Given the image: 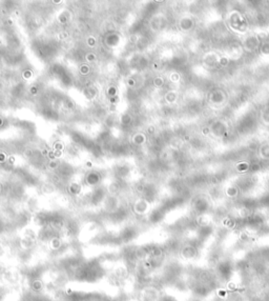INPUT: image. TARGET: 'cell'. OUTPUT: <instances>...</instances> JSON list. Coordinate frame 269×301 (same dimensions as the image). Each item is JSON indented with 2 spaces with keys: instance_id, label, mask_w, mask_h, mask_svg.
I'll return each instance as SVG.
<instances>
[{
  "instance_id": "6da1fadb",
  "label": "cell",
  "mask_w": 269,
  "mask_h": 301,
  "mask_svg": "<svg viewBox=\"0 0 269 301\" xmlns=\"http://www.w3.org/2000/svg\"><path fill=\"white\" fill-rule=\"evenodd\" d=\"M145 136H144V134H142V133H138V134H136L133 137H132V142L134 143V144H138V145H140V144H143L144 142H145Z\"/></svg>"
},
{
  "instance_id": "7a4b0ae2",
  "label": "cell",
  "mask_w": 269,
  "mask_h": 301,
  "mask_svg": "<svg viewBox=\"0 0 269 301\" xmlns=\"http://www.w3.org/2000/svg\"><path fill=\"white\" fill-rule=\"evenodd\" d=\"M89 72H91V68H89L88 64L85 63V64H81L80 65V69H79L80 75H82V76H86V75L89 74Z\"/></svg>"
},
{
  "instance_id": "3957f363",
  "label": "cell",
  "mask_w": 269,
  "mask_h": 301,
  "mask_svg": "<svg viewBox=\"0 0 269 301\" xmlns=\"http://www.w3.org/2000/svg\"><path fill=\"white\" fill-rule=\"evenodd\" d=\"M106 93H107V95H108L110 98L116 97V96H117V93H118V89H117V87H115V85H110V87H108V89L106 90Z\"/></svg>"
},
{
  "instance_id": "277c9868",
  "label": "cell",
  "mask_w": 269,
  "mask_h": 301,
  "mask_svg": "<svg viewBox=\"0 0 269 301\" xmlns=\"http://www.w3.org/2000/svg\"><path fill=\"white\" fill-rule=\"evenodd\" d=\"M85 60H86V62H88V63H93V62H95L96 60H97V56H96V54H94V53H87L85 55Z\"/></svg>"
},
{
  "instance_id": "5b68a950",
  "label": "cell",
  "mask_w": 269,
  "mask_h": 301,
  "mask_svg": "<svg viewBox=\"0 0 269 301\" xmlns=\"http://www.w3.org/2000/svg\"><path fill=\"white\" fill-rule=\"evenodd\" d=\"M58 20L60 23H67L70 21V15H66V13H61L58 17Z\"/></svg>"
},
{
  "instance_id": "8992f818",
  "label": "cell",
  "mask_w": 269,
  "mask_h": 301,
  "mask_svg": "<svg viewBox=\"0 0 269 301\" xmlns=\"http://www.w3.org/2000/svg\"><path fill=\"white\" fill-rule=\"evenodd\" d=\"M64 149V144L60 141H57L56 143H54V150L57 153H61L62 150Z\"/></svg>"
},
{
  "instance_id": "52a82bcc",
  "label": "cell",
  "mask_w": 269,
  "mask_h": 301,
  "mask_svg": "<svg viewBox=\"0 0 269 301\" xmlns=\"http://www.w3.org/2000/svg\"><path fill=\"white\" fill-rule=\"evenodd\" d=\"M28 92H30L32 96H37L38 94H39V88H38V85H36V84H33V85L28 88Z\"/></svg>"
},
{
  "instance_id": "ba28073f",
  "label": "cell",
  "mask_w": 269,
  "mask_h": 301,
  "mask_svg": "<svg viewBox=\"0 0 269 301\" xmlns=\"http://www.w3.org/2000/svg\"><path fill=\"white\" fill-rule=\"evenodd\" d=\"M153 84H155L156 88H161L163 84H164V80H163V78H161V77H156L155 79H153Z\"/></svg>"
},
{
  "instance_id": "9c48e42d",
  "label": "cell",
  "mask_w": 269,
  "mask_h": 301,
  "mask_svg": "<svg viewBox=\"0 0 269 301\" xmlns=\"http://www.w3.org/2000/svg\"><path fill=\"white\" fill-rule=\"evenodd\" d=\"M22 77H23V79H25V80H30V79L33 77V72H32L31 70H25V71H23V73H22Z\"/></svg>"
},
{
  "instance_id": "30bf717a",
  "label": "cell",
  "mask_w": 269,
  "mask_h": 301,
  "mask_svg": "<svg viewBox=\"0 0 269 301\" xmlns=\"http://www.w3.org/2000/svg\"><path fill=\"white\" fill-rule=\"evenodd\" d=\"M86 43H87V45L91 46V48H94V46L96 45V43H97V41H96L95 37L89 36V37H87V39H86Z\"/></svg>"
},
{
  "instance_id": "8fae6325",
  "label": "cell",
  "mask_w": 269,
  "mask_h": 301,
  "mask_svg": "<svg viewBox=\"0 0 269 301\" xmlns=\"http://www.w3.org/2000/svg\"><path fill=\"white\" fill-rule=\"evenodd\" d=\"M58 165H59V162L57 161V160H51L50 161V163H49V167L50 168H56V167H58Z\"/></svg>"
},
{
  "instance_id": "7c38bea8",
  "label": "cell",
  "mask_w": 269,
  "mask_h": 301,
  "mask_svg": "<svg viewBox=\"0 0 269 301\" xmlns=\"http://www.w3.org/2000/svg\"><path fill=\"white\" fill-rule=\"evenodd\" d=\"M170 80H171V81H174V82H177V81L179 80V75H178V74H176V73L171 74V76H170Z\"/></svg>"
},
{
  "instance_id": "4fadbf2b",
  "label": "cell",
  "mask_w": 269,
  "mask_h": 301,
  "mask_svg": "<svg viewBox=\"0 0 269 301\" xmlns=\"http://www.w3.org/2000/svg\"><path fill=\"white\" fill-rule=\"evenodd\" d=\"M6 159V154L4 152H0V162H4Z\"/></svg>"
},
{
  "instance_id": "5bb4252c",
  "label": "cell",
  "mask_w": 269,
  "mask_h": 301,
  "mask_svg": "<svg viewBox=\"0 0 269 301\" xmlns=\"http://www.w3.org/2000/svg\"><path fill=\"white\" fill-rule=\"evenodd\" d=\"M32 154H33V150L32 149H30V148H26L25 149V152H24L25 157H30V156H32Z\"/></svg>"
},
{
  "instance_id": "9a60e30c",
  "label": "cell",
  "mask_w": 269,
  "mask_h": 301,
  "mask_svg": "<svg viewBox=\"0 0 269 301\" xmlns=\"http://www.w3.org/2000/svg\"><path fill=\"white\" fill-rule=\"evenodd\" d=\"M134 83H136V81H134L133 79H131V78L127 79V84H128V87H134Z\"/></svg>"
},
{
  "instance_id": "2e32d148",
  "label": "cell",
  "mask_w": 269,
  "mask_h": 301,
  "mask_svg": "<svg viewBox=\"0 0 269 301\" xmlns=\"http://www.w3.org/2000/svg\"><path fill=\"white\" fill-rule=\"evenodd\" d=\"M147 133L148 134H153V133H155V126H149L147 128Z\"/></svg>"
},
{
  "instance_id": "e0dca14e",
  "label": "cell",
  "mask_w": 269,
  "mask_h": 301,
  "mask_svg": "<svg viewBox=\"0 0 269 301\" xmlns=\"http://www.w3.org/2000/svg\"><path fill=\"white\" fill-rule=\"evenodd\" d=\"M208 133H209V128H208V127H205V128L203 130V134H204V135H207Z\"/></svg>"
},
{
  "instance_id": "ac0fdd59",
  "label": "cell",
  "mask_w": 269,
  "mask_h": 301,
  "mask_svg": "<svg viewBox=\"0 0 269 301\" xmlns=\"http://www.w3.org/2000/svg\"><path fill=\"white\" fill-rule=\"evenodd\" d=\"M86 166H88V167H92V166H93V165H92V162H91V161H89V162L87 161V162H86Z\"/></svg>"
},
{
  "instance_id": "d6986e66",
  "label": "cell",
  "mask_w": 269,
  "mask_h": 301,
  "mask_svg": "<svg viewBox=\"0 0 269 301\" xmlns=\"http://www.w3.org/2000/svg\"><path fill=\"white\" fill-rule=\"evenodd\" d=\"M2 124H3V119H2V117H0V126Z\"/></svg>"
}]
</instances>
